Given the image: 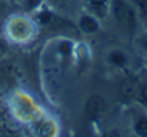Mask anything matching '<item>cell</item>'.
Here are the masks:
<instances>
[{"instance_id": "1", "label": "cell", "mask_w": 147, "mask_h": 137, "mask_svg": "<svg viewBox=\"0 0 147 137\" xmlns=\"http://www.w3.org/2000/svg\"><path fill=\"white\" fill-rule=\"evenodd\" d=\"M114 10V16L117 19V22L120 23V26L126 30H133L136 27V16L131 10L130 6H127L126 3L117 0L113 6Z\"/></svg>"}, {"instance_id": "2", "label": "cell", "mask_w": 147, "mask_h": 137, "mask_svg": "<svg viewBox=\"0 0 147 137\" xmlns=\"http://www.w3.org/2000/svg\"><path fill=\"white\" fill-rule=\"evenodd\" d=\"M104 110V101L101 97L98 96H93L87 100V104H86V114L92 119L100 116V113Z\"/></svg>"}, {"instance_id": "3", "label": "cell", "mask_w": 147, "mask_h": 137, "mask_svg": "<svg viewBox=\"0 0 147 137\" xmlns=\"http://www.w3.org/2000/svg\"><path fill=\"white\" fill-rule=\"evenodd\" d=\"M80 26H82V29H83L86 33H93V32H96V30L98 29L97 22H96L93 17H90V16H84V17H82V20H80Z\"/></svg>"}, {"instance_id": "4", "label": "cell", "mask_w": 147, "mask_h": 137, "mask_svg": "<svg viewBox=\"0 0 147 137\" xmlns=\"http://www.w3.org/2000/svg\"><path fill=\"white\" fill-rule=\"evenodd\" d=\"M121 93L126 96V97H131L136 94V90H137V83L133 80V79H127L121 83Z\"/></svg>"}, {"instance_id": "5", "label": "cell", "mask_w": 147, "mask_h": 137, "mask_svg": "<svg viewBox=\"0 0 147 137\" xmlns=\"http://www.w3.org/2000/svg\"><path fill=\"white\" fill-rule=\"evenodd\" d=\"M110 60L116 66H123L126 63V56L121 51H113V53H110Z\"/></svg>"}, {"instance_id": "6", "label": "cell", "mask_w": 147, "mask_h": 137, "mask_svg": "<svg viewBox=\"0 0 147 137\" xmlns=\"http://www.w3.org/2000/svg\"><path fill=\"white\" fill-rule=\"evenodd\" d=\"M54 133V127L51 126V123H42L39 126V134L42 136H50Z\"/></svg>"}, {"instance_id": "7", "label": "cell", "mask_w": 147, "mask_h": 137, "mask_svg": "<svg viewBox=\"0 0 147 137\" xmlns=\"http://www.w3.org/2000/svg\"><path fill=\"white\" fill-rule=\"evenodd\" d=\"M136 132L139 136H147V120L142 119L136 124Z\"/></svg>"}, {"instance_id": "8", "label": "cell", "mask_w": 147, "mask_h": 137, "mask_svg": "<svg viewBox=\"0 0 147 137\" xmlns=\"http://www.w3.org/2000/svg\"><path fill=\"white\" fill-rule=\"evenodd\" d=\"M92 9H93V11L100 16V17H103L104 14H106V10H107V7H106V4H92Z\"/></svg>"}, {"instance_id": "9", "label": "cell", "mask_w": 147, "mask_h": 137, "mask_svg": "<svg viewBox=\"0 0 147 137\" xmlns=\"http://www.w3.org/2000/svg\"><path fill=\"white\" fill-rule=\"evenodd\" d=\"M136 3H137V6L142 9V11L147 13V0H136Z\"/></svg>"}, {"instance_id": "10", "label": "cell", "mask_w": 147, "mask_h": 137, "mask_svg": "<svg viewBox=\"0 0 147 137\" xmlns=\"http://www.w3.org/2000/svg\"><path fill=\"white\" fill-rule=\"evenodd\" d=\"M40 19H42V23H47V20L50 19V14L49 13H43V14L40 16Z\"/></svg>"}, {"instance_id": "11", "label": "cell", "mask_w": 147, "mask_h": 137, "mask_svg": "<svg viewBox=\"0 0 147 137\" xmlns=\"http://www.w3.org/2000/svg\"><path fill=\"white\" fill-rule=\"evenodd\" d=\"M92 4H106V0H90Z\"/></svg>"}, {"instance_id": "12", "label": "cell", "mask_w": 147, "mask_h": 137, "mask_svg": "<svg viewBox=\"0 0 147 137\" xmlns=\"http://www.w3.org/2000/svg\"><path fill=\"white\" fill-rule=\"evenodd\" d=\"M142 97H143V100H144V101H147V87L143 89V91H142Z\"/></svg>"}, {"instance_id": "13", "label": "cell", "mask_w": 147, "mask_h": 137, "mask_svg": "<svg viewBox=\"0 0 147 137\" xmlns=\"http://www.w3.org/2000/svg\"><path fill=\"white\" fill-rule=\"evenodd\" d=\"M4 53H6V47H4V45H3V43H0V57H1Z\"/></svg>"}, {"instance_id": "14", "label": "cell", "mask_w": 147, "mask_h": 137, "mask_svg": "<svg viewBox=\"0 0 147 137\" xmlns=\"http://www.w3.org/2000/svg\"><path fill=\"white\" fill-rule=\"evenodd\" d=\"M144 47H146V49H147V39H146V40H144Z\"/></svg>"}]
</instances>
